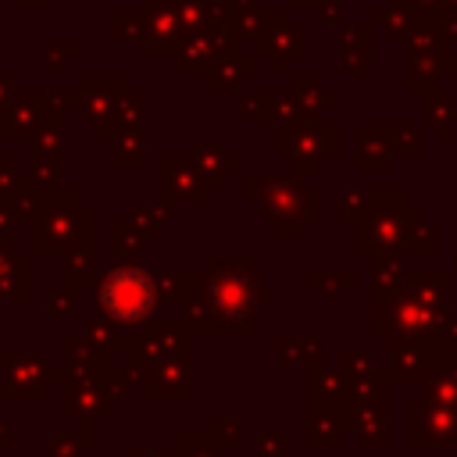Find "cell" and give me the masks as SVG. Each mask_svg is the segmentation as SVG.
Segmentation results:
<instances>
[{"instance_id":"1","label":"cell","mask_w":457,"mask_h":457,"mask_svg":"<svg viewBox=\"0 0 457 457\" xmlns=\"http://www.w3.org/2000/svg\"><path fill=\"white\" fill-rule=\"evenodd\" d=\"M150 300L154 289L143 271H114L104 286V307L111 311V318H139L150 311Z\"/></svg>"}]
</instances>
